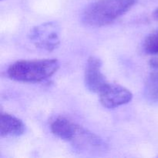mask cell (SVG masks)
Segmentation results:
<instances>
[{"label": "cell", "mask_w": 158, "mask_h": 158, "mask_svg": "<svg viewBox=\"0 0 158 158\" xmlns=\"http://www.w3.org/2000/svg\"><path fill=\"white\" fill-rule=\"evenodd\" d=\"M137 0H96L83 13V21L93 27L107 26L126 14Z\"/></svg>", "instance_id": "obj_1"}, {"label": "cell", "mask_w": 158, "mask_h": 158, "mask_svg": "<svg viewBox=\"0 0 158 158\" xmlns=\"http://www.w3.org/2000/svg\"><path fill=\"white\" fill-rule=\"evenodd\" d=\"M60 68L56 59L19 60L12 63L7 69L11 80L23 83H40L50 78Z\"/></svg>", "instance_id": "obj_2"}, {"label": "cell", "mask_w": 158, "mask_h": 158, "mask_svg": "<svg viewBox=\"0 0 158 158\" xmlns=\"http://www.w3.org/2000/svg\"><path fill=\"white\" fill-rule=\"evenodd\" d=\"M98 94L101 104L108 109L123 106L133 99V94L129 89L116 83H108Z\"/></svg>", "instance_id": "obj_3"}, {"label": "cell", "mask_w": 158, "mask_h": 158, "mask_svg": "<svg viewBox=\"0 0 158 158\" xmlns=\"http://www.w3.org/2000/svg\"><path fill=\"white\" fill-rule=\"evenodd\" d=\"M69 142L77 149L88 152H97L105 148L104 142L99 136L78 124H76Z\"/></svg>", "instance_id": "obj_4"}, {"label": "cell", "mask_w": 158, "mask_h": 158, "mask_svg": "<svg viewBox=\"0 0 158 158\" xmlns=\"http://www.w3.org/2000/svg\"><path fill=\"white\" fill-rule=\"evenodd\" d=\"M35 46L51 51L60 43L58 27L55 23H46L32 29L29 35Z\"/></svg>", "instance_id": "obj_5"}, {"label": "cell", "mask_w": 158, "mask_h": 158, "mask_svg": "<svg viewBox=\"0 0 158 158\" xmlns=\"http://www.w3.org/2000/svg\"><path fill=\"white\" fill-rule=\"evenodd\" d=\"M102 62L96 56H90L86 63L84 80L87 89L91 92L99 94L109 82L101 70Z\"/></svg>", "instance_id": "obj_6"}, {"label": "cell", "mask_w": 158, "mask_h": 158, "mask_svg": "<svg viewBox=\"0 0 158 158\" xmlns=\"http://www.w3.org/2000/svg\"><path fill=\"white\" fill-rule=\"evenodd\" d=\"M26 126L20 119L12 114L2 111L0 121L1 137H19L24 134Z\"/></svg>", "instance_id": "obj_7"}, {"label": "cell", "mask_w": 158, "mask_h": 158, "mask_svg": "<svg viewBox=\"0 0 158 158\" xmlns=\"http://www.w3.org/2000/svg\"><path fill=\"white\" fill-rule=\"evenodd\" d=\"M150 73L145 84V95L151 103H158V57L150 60Z\"/></svg>", "instance_id": "obj_8"}, {"label": "cell", "mask_w": 158, "mask_h": 158, "mask_svg": "<svg viewBox=\"0 0 158 158\" xmlns=\"http://www.w3.org/2000/svg\"><path fill=\"white\" fill-rule=\"evenodd\" d=\"M77 123L63 116L56 117L50 124V129L56 137L69 142Z\"/></svg>", "instance_id": "obj_9"}, {"label": "cell", "mask_w": 158, "mask_h": 158, "mask_svg": "<svg viewBox=\"0 0 158 158\" xmlns=\"http://www.w3.org/2000/svg\"><path fill=\"white\" fill-rule=\"evenodd\" d=\"M143 49L148 54H158V29L147 37L143 43Z\"/></svg>", "instance_id": "obj_10"}, {"label": "cell", "mask_w": 158, "mask_h": 158, "mask_svg": "<svg viewBox=\"0 0 158 158\" xmlns=\"http://www.w3.org/2000/svg\"><path fill=\"white\" fill-rule=\"evenodd\" d=\"M155 15H157V17H158V9H157V10H156V12H155Z\"/></svg>", "instance_id": "obj_11"}, {"label": "cell", "mask_w": 158, "mask_h": 158, "mask_svg": "<svg viewBox=\"0 0 158 158\" xmlns=\"http://www.w3.org/2000/svg\"><path fill=\"white\" fill-rule=\"evenodd\" d=\"M1 1H3V0H1Z\"/></svg>", "instance_id": "obj_12"}]
</instances>
